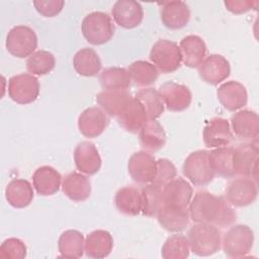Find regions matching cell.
Segmentation results:
<instances>
[{
    "label": "cell",
    "mask_w": 259,
    "mask_h": 259,
    "mask_svg": "<svg viewBox=\"0 0 259 259\" xmlns=\"http://www.w3.org/2000/svg\"><path fill=\"white\" fill-rule=\"evenodd\" d=\"M164 106L170 111L179 112L189 107L191 103V92L183 84L173 81L162 84L158 90Z\"/></svg>",
    "instance_id": "4fadbf2b"
},
{
    "label": "cell",
    "mask_w": 259,
    "mask_h": 259,
    "mask_svg": "<svg viewBox=\"0 0 259 259\" xmlns=\"http://www.w3.org/2000/svg\"><path fill=\"white\" fill-rule=\"evenodd\" d=\"M197 69L200 79L213 86L225 81L231 73L229 61L222 55L218 54L205 57Z\"/></svg>",
    "instance_id": "5bb4252c"
},
{
    "label": "cell",
    "mask_w": 259,
    "mask_h": 259,
    "mask_svg": "<svg viewBox=\"0 0 259 259\" xmlns=\"http://www.w3.org/2000/svg\"><path fill=\"white\" fill-rule=\"evenodd\" d=\"M254 244V233L247 225L232 226L222 239V247L230 258L247 256Z\"/></svg>",
    "instance_id": "277c9868"
},
{
    "label": "cell",
    "mask_w": 259,
    "mask_h": 259,
    "mask_svg": "<svg viewBox=\"0 0 259 259\" xmlns=\"http://www.w3.org/2000/svg\"><path fill=\"white\" fill-rule=\"evenodd\" d=\"M132 98L127 90H105L96 95V102L109 116H117Z\"/></svg>",
    "instance_id": "f546056e"
},
{
    "label": "cell",
    "mask_w": 259,
    "mask_h": 259,
    "mask_svg": "<svg viewBox=\"0 0 259 259\" xmlns=\"http://www.w3.org/2000/svg\"><path fill=\"white\" fill-rule=\"evenodd\" d=\"M32 184L39 195L50 196L59 191L62 185V176L51 166H40L32 175Z\"/></svg>",
    "instance_id": "cb8c5ba5"
},
{
    "label": "cell",
    "mask_w": 259,
    "mask_h": 259,
    "mask_svg": "<svg viewBox=\"0 0 259 259\" xmlns=\"http://www.w3.org/2000/svg\"><path fill=\"white\" fill-rule=\"evenodd\" d=\"M76 168L83 174L94 175L101 167V158L94 144L88 141L81 142L74 150Z\"/></svg>",
    "instance_id": "ffe728a7"
},
{
    "label": "cell",
    "mask_w": 259,
    "mask_h": 259,
    "mask_svg": "<svg viewBox=\"0 0 259 259\" xmlns=\"http://www.w3.org/2000/svg\"><path fill=\"white\" fill-rule=\"evenodd\" d=\"M34 196L31 184L25 179H13L5 188L8 203L15 208H23L30 204Z\"/></svg>",
    "instance_id": "f1b7e54d"
},
{
    "label": "cell",
    "mask_w": 259,
    "mask_h": 259,
    "mask_svg": "<svg viewBox=\"0 0 259 259\" xmlns=\"http://www.w3.org/2000/svg\"><path fill=\"white\" fill-rule=\"evenodd\" d=\"M178 47L183 64L189 68H197L206 57V45L198 35H186Z\"/></svg>",
    "instance_id": "603a6c76"
},
{
    "label": "cell",
    "mask_w": 259,
    "mask_h": 259,
    "mask_svg": "<svg viewBox=\"0 0 259 259\" xmlns=\"http://www.w3.org/2000/svg\"><path fill=\"white\" fill-rule=\"evenodd\" d=\"M113 247V239L105 230H95L87 235L84 242V252L90 258H105Z\"/></svg>",
    "instance_id": "4316f807"
},
{
    "label": "cell",
    "mask_w": 259,
    "mask_h": 259,
    "mask_svg": "<svg viewBox=\"0 0 259 259\" xmlns=\"http://www.w3.org/2000/svg\"><path fill=\"white\" fill-rule=\"evenodd\" d=\"M139 140L146 152H157L166 144V134L156 119H148L139 132Z\"/></svg>",
    "instance_id": "83f0119b"
},
{
    "label": "cell",
    "mask_w": 259,
    "mask_h": 259,
    "mask_svg": "<svg viewBox=\"0 0 259 259\" xmlns=\"http://www.w3.org/2000/svg\"><path fill=\"white\" fill-rule=\"evenodd\" d=\"M157 160L146 151L134 153L128 159L127 171L132 179L138 184L152 183L156 176Z\"/></svg>",
    "instance_id": "8fae6325"
},
{
    "label": "cell",
    "mask_w": 259,
    "mask_h": 259,
    "mask_svg": "<svg viewBox=\"0 0 259 259\" xmlns=\"http://www.w3.org/2000/svg\"><path fill=\"white\" fill-rule=\"evenodd\" d=\"M39 94V82L34 75L21 73L9 79L8 95L18 104H29Z\"/></svg>",
    "instance_id": "9c48e42d"
},
{
    "label": "cell",
    "mask_w": 259,
    "mask_h": 259,
    "mask_svg": "<svg viewBox=\"0 0 259 259\" xmlns=\"http://www.w3.org/2000/svg\"><path fill=\"white\" fill-rule=\"evenodd\" d=\"M150 60L158 71L164 74L175 72L182 63L178 45L169 39H159L154 44L150 52Z\"/></svg>",
    "instance_id": "8992f818"
},
{
    "label": "cell",
    "mask_w": 259,
    "mask_h": 259,
    "mask_svg": "<svg viewBox=\"0 0 259 259\" xmlns=\"http://www.w3.org/2000/svg\"><path fill=\"white\" fill-rule=\"evenodd\" d=\"M160 226L168 232L178 233L183 231L189 224V211L187 208L161 205L157 214Z\"/></svg>",
    "instance_id": "d4e9b609"
},
{
    "label": "cell",
    "mask_w": 259,
    "mask_h": 259,
    "mask_svg": "<svg viewBox=\"0 0 259 259\" xmlns=\"http://www.w3.org/2000/svg\"><path fill=\"white\" fill-rule=\"evenodd\" d=\"M217 96L221 104L229 111L239 110L248 102L245 86L234 80L223 83L217 91Z\"/></svg>",
    "instance_id": "d6986e66"
},
{
    "label": "cell",
    "mask_w": 259,
    "mask_h": 259,
    "mask_svg": "<svg viewBox=\"0 0 259 259\" xmlns=\"http://www.w3.org/2000/svg\"><path fill=\"white\" fill-rule=\"evenodd\" d=\"M189 252L188 239L182 234L168 237L161 249V255L164 259H185L189 256Z\"/></svg>",
    "instance_id": "74e56055"
},
{
    "label": "cell",
    "mask_w": 259,
    "mask_h": 259,
    "mask_svg": "<svg viewBox=\"0 0 259 259\" xmlns=\"http://www.w3.org/2000/svg\"><path fill=\"white\" fill-rule=\"evenodd\" d=\"M119 125L128 133L137 134L148 120L143 105L136 97H132L121 112L116 116Z\"/></svg>",
    "instance_id": "7402d4cb"
},
{
    "label": "cell",
    "mask_w": 259,
    "mask_h": 259,
    "mask_svg": "<svg viewBox=\"0 0 259 259\" xmlns=\"http://www.w3.org/2000/svg\"><path fill=\"white\" fill-rule=\"evenodd\" d=\"M258 183L249 177L236 178L226 188L227 201L236 207H243L252 204L258 195Z\"/></svg>",
    "instance_id": "30bf717a"
},
{
    "label": "cell",
    "mask_w": 259,
    "mask_h": 259,
    "mask_svg": "<svg viewBox=\"0 0 259 259\" xmlns=\"http://www.w3.org/2000/svg\"><path fill=\"white\" fill-rule=\"evenodd\" d=\"M114 203L117 210L125 215H138L142 211L141 190L134 186L119 188L114 196Z\"/></svg>",
    "instance_id": "4dcf8cb0"
},
{
    "label": "cell",
    "mask_w": 259,
    "mask_h": 259,
    "mask_svg": "<svg viewBox=\"0 0 259 259\" xmlns=\"http://www.w3.org/2000/svg\"><path fill=\"white\" fill-rule=\"evenodd\" d=\"M26 256L25 244L17 238L6 239L0 246V257L22 259Z\"/></svg>",
    "instance_id": "60d3db41"
},
{
    "label": "cell",
    "mask_w": 259,
    "mask_h": 259,
    "mask_svg": "<svg viewBox=\"0 0 259 259\" xmlns=\"http://www.w3.org/2000/svg\"><path fill=\"white\" fill-rule=\"evenodd\" d=\"M62 190L71 200L81 202L90 196L91 183L83 173L71 172L65 176L62 182Z\"/></svg>",
    "instance_id": "484cf974"
},
{
    "label": "cell",
    "mask_w": 259,
    "mask_h": 259,
    "mask_svg": "<svg viewBox=\"0 0 259 259\" xmlns=\"http://www.w3.org/2000/svg\"><path fill=\"white\" fill-rule=\"evenodd\" d=\"M231 126L235 136L241 140L256 143L259 136V117L253 110H240L231 117Z\"/></svg>",
    "instance_id": "ac0fdd59"
},
{
    "label": "cell",
    "mask_w": 259,
    "mask_h": 259,
    "mask_svg": "<svg viewBox=\"0 0 259 259\" xmlns=\"http://www.w3.org/2000/svg\"><path fill=\"white\" fill-rule=\"evenodd\" d=\"M233 152L234 149L230 147L215 148L208 152L209 164L215 175L225 178H233L236 175L233 164Z\"/></svg>",
    "instance_id": "d6a6232c"
},
{
    "label": "cell",
    "mask_w": 259,
    "mask_h": 259,
    "mask_svg": "<svg viewBox=\"0 0 259 259\" xmlns=\"http://www.w3.org/2000/svg\"><path fill=\"white\" fill-rule=\"evenodd\" d=\"M259 2L252 0H228L225 1L226 8L234 14H243L252 9H257Z\"/></svg>",
    "instance_id": "ee69618b"
},
{
    "label": "cell",
    "mask_w": 259,
    "mask_h": 259,
    "mask_svg": "<svg viewBox=\"0 0 259 259\" xmlns=\"http://www.w3.org/2000/svg\"><path fill=\"white\" fill-rule=\"evenodd\" d=\"M56 65L55 57L48 51H36L28 57L26 69L31 75L42 76L49 74Z\"/></svg>",
    "instance_id": "ab89813d"
},
{
    "label": "cell",
    "mask_w": 259,
    "mask_h": 259,
    "mask_svg": "<svg viewBox=\"0 0 259 259\" xmlns=\"http://www.w3.org/2000/svg\"><path fill=\"white\" fill-rule=\"evenodd\" d=\"M184 176L195 186H204L214 178V173L208 160V152L197 150L190 153L182 167Z\"/></svg>",
    "instance_id": "5b68a950"
},
{
    "label": "cell",
    "mask_w": 259,
    "mask_h": 259,
    "mask_svg": "<svg viewBox=\"0 0 259 259\" xmlns=\"http://www.w3.org/2000/svg\"><path fill=\"white\" fill-rule=\"evenodd\" d=\"M177 175V170L174 164L165 158L157 160V170L156 176L152 183L163 186L172 179H174Z\"/></svg>",
    "instance_id": "b9f144b4"
},
{
    "label": "cell",
    "mask_w": 259,
    "mask_h": 259,
    "mask_svg": "<svg viewBox=\"0 0 259 259\" xmlns=\"http://www.w3.org/2000/svg\"><path fill=\"white\" fill-rule=\"evenodd\" d=\"M135 97L143 105L148 119H156L163 114L165 106L156 89L152 87L143 88L136 93Z\"/></svg>",
    "instance_id": "8d00e7d4"
},
{
    "label": "cell",
    "mask_w": 259,
    "mask_h": 259,
    "mask_svg": "<svg viewBox=\"0 0 259 259\" xmlns=\"http://www.w3.org/2000/svg\"><path fill=\"white\" fill-rule=\"evenodd\" d=\"M99 81L105 90H127L132 82L127 70L120 67L104 69L100 74Z\"/></svg>",
    "instance_id": "d590c367"
},
{
    "label": "cell",
    "mask_w": 259,
    "mask_h": 259,
    "mask_svg": "<svg viewBox=\"0 0 259 259\" xmlns=\"http://www.w3.org/2000/svg\"><path fill=\"white\" fill-rule=\"evenodd\" d=\"M114 30L111 17L102 11H94L87 14L81 24L84 38L94 46H100L109 41L114 34Z\"/></svg>",
    "instance_id": "3957f363"
},
{
    "label": "cell",
    "mask_w": 259,
    "mask_h": 259,
    "mask_svg": "<svg viewBox=\"0 0 259 259\" xmlns=\"http://www.w3.org/2000/svg\"><path fill=\"white\" fill-rule=\"evenodd\" d=\"M84 236L77 230H67L59 238L58 250L62 257L81 258L84 253Z\"/></svg>",
    "instance_id": "836d02e7"
},
{
    "label": "cell",
    "mask_w": 259,
    "mask_h": 259,
    "mask_svg": "<svg viewBox=\"0 0 259 259\" xmlns=\"http://www.w3.org/2000/svg\"><path fill=\"white\" fill-rule=\"evenodd\" d=\"M258 154L256 143H244L233 152V164L236 175L249 177L258 183Z\"/></svg>",
    "instance_id": "ba28073f"
},
{
    "label": "cell",
    "mask_w": 259,
    "mask_h": 259,
    "mask_svg": "<svg viewBox=\"0 0 259 259\" xmlns=\"http://www.w3.org/2000/svg\"><path fill=\"white\" fill-rule=\"evenodd\" d=\"M131 80L139 87H148L153 85L159 77L158 69L150 62L136 61L127 68Z\"/></svg>",
    "instance_id": "e575fe53"
},
{
    "label": "cell",
    "mask_w": 259,
    "mask_h": 259,
    "mask_svg": "<svg viewBox=\"0 0 259 259\" xmlns=\"http://www.w3.org/2000/svg\"><path fill=\"white\" fill-rule=\"evenodd\" d=\"M202 138L204 145L207 148L215 149L229 146L233 140L229 121L223 117H213L209 119L203 127Z\"/></svg>",
    "instance_id": "2e32d148"
},
{
    "label": "cell",
    "mask_w": 259,
    "mask_h": 259,
    "mask_svg": "<svg viewBox=\"0 0 259 259\" xmlns=\"http://www.w3.org/2000/svg\"><path fill=\"white\" fill-rule=\"evenodd\" d=\"M101 61L98 54L91 48L79 50L73 59L75 71L84 77L96 76L101 70Z\"/></svg>",
    "instance_id": "1f68e13d"
},
{
    "label": "cell",
    "mask_w": 259,
    "mask_h": 259,
    "mask_svg": "<svg viewBox=\"0 0 259 259\" xmlns=\"http://www.w3.org/2000/svg\"><path fill=\"white\" fill-rule=\"evenodd\" d=\"M6 49L16 58L31 56L37 47V36L32 28L26 25L12 27L6 36Z\"/></svg>",
    "instance_id": "52a82bcc"
},
{
    "label": "cell",
    "mask_w": 259,
    "mask_h": 259,
    "mask_svg": "<svg viewBox=\"0 0 259 259\" xmlns=\"http://www.w3.org/2000/svg\"><path fill=\"white\" fill-rule=\"evenodd\" d=\"M162 186L155 183H148L141 189L142 213L146 217H156L161 206Z\"/></svg>",
    "instance_id": "f35d334b"
},
{
    "label": "cell",
    "mask_w": 259,
    "mask_h": 259,
    "mask_svg": "<svg viewBox=\"0 0 259 259\" xmlns=\"http://www.w3.org/2000/svg\"><path fill=\"white\" fill-rule=\"evenodd\" d=\"M108 124L109 118L107 114L96 106L86 108L78 117V128L80 133L89 139L100 136Z\"/></svg>",
    "instance_id": "e0dca14e"
},
{
    "label": "cell",
    "mask_w": 259,
    "mask_h": 259,
    "mask_svg": "<svg viewBox=\"0 0 259 259\" xmlns=\"http://www.w3.org/2000/svg\"><path fill=\"white\" fill-rule=\"evenodd\" d=\"M190 251L197 256H210L220 251L222 236L217 226L196 223L187 234Z\"/></svg>",
    "instance_id": "7a4b0ae2"
},
{
    "label": "cell",
    "mask_w": 259,
    "mask_h": 259,
    "mask_svg": "<svg viewBox=\"0 0 259 259\" xmlns=\"http://www.w3.org/2000/svg\"><path fill=\"white\" fill-rule=\"evenodd\" d=\"M188 211L190 220L194 223H206L220 228L232 226L237 219L235 210L225 197L206 190H199L194 194Z\"/></svg>",
    "instance_id": "6da1fadb"
},
{
    "label": "cell",
    "mask_w": 259,
    "mask_h": 259,
    "mask_svg": "<svg viewBox=\"0 0 259 259\" xmlns=\"http://www.w3.org/2000/svg\"><path fill=\"white\" fill-rule=\"evenodd\" d=\"M193 195V190L188 181L178 177L162 186L161 205L187 208Z\"/></svg>",
    "instance_id": "7c38bea8"
},
{
    "label": "cell",
    "mask_w": 259,
    "mask_h": 259,
    "mask_svg": "<svg viewBox=\"0 0 259 259\" xmlns=\"http://www.w3.org/2000/svg\"><path fill=\"white\" fill-rule=\"evenodd\" d=\"M65 2L63 0H37L33 1V6L36 11L45 17H54L59 14Z\"/></svg>",
    "instance_id": "7bdbcfd3"
},
{
    "label": "cell",
    "mask_w": 259,
    "mask_h": 259,
    "mask_svg": "<svg viewBox=\"0 0 259 259\" xmlns=\"http://www.w3.org/2000/svg\"><path fill=\"white\" fill-rule=\"evenodd\" d=\"M113 20L119 26L132 29L141 24L144 18L142 5L134 0H118L111 8Z\"/></svg>",
    "instance_id": "9a60e30c"
},
{
    "label": "cell",
    "mask_w": 259,
    "mask_h": 259,
    "mask_svg": "<svg viewBox=\"0 0 259 259\" xmlns=\"http://www.w3.org/2000/svg\"><path fill=\"white\" fill-rule=\"evenodd\" d=\"M160 16L162 23L169 29H180L187 25L190 10L183 1H168L161 4Z\"/></svg>",
    "instance_id": "44dd1931"
}]
</instances>
